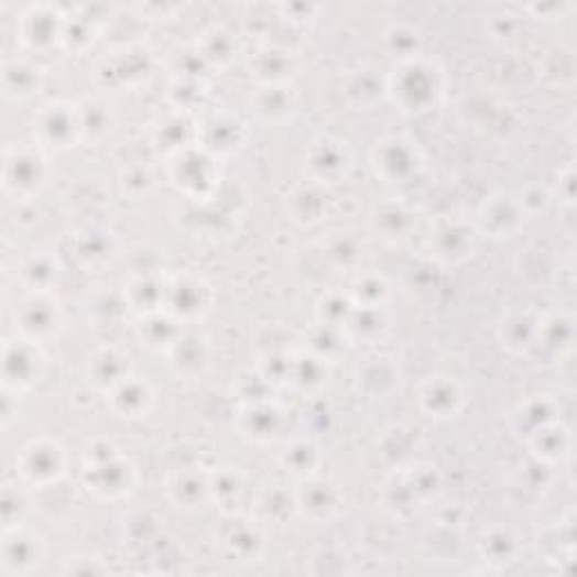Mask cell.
Returning <instances> with one entry per match:
<instances>
[{
	"instance_id": "obj_1",
	"label": "cell",
	"mask_w": 577,
	"mask_h": 577,
	"mask_svg": "<svg viewBox=\"0 0 577 577\" xmlns=\"http://www.w3.org/2000/svg\"><path fill=\"white\" fill-rule=\"evenodd\" d=\"M383 84H387V95L391 102L409 116L431 111L440 102L445 92L443 70L422 57L398 62Z\"/></svg>"
},
{
	"instance_id": "obj_2",
	"label": "cell",
	"mask_w": 577,
	"mask_h": 577,
	"mask_svg": "<svg viewBox=\"0 0 577 577\" xmlns=\"http://www.w3.org/2000/svg\"><path fill=\"white\" fill-rule=\"evenodd\" d=\"M440 492V473L433 465L395 467L393 476L383 486V503L395 514H415L424 503L433 501Z\"/></svg>"
},
{
	"instance_id": "obj_3",
	"label": "cell",
	"mask_w": 577,
	"mask_h": 577,
	"mask_svg": "<svg viewBox=\"0 0 577 577\" xmlns=\"http://www.w3.org/2000/svg\"><path fill=\"white\" fill-rule=\"evenodd\" d=\"M135 469L111 443H102V456L88 447L84 462L86 490L100 499H120L133 490Z\"/></svg>"
},
{
	"instance_id": "obj_4",
	"label": "cell",
	"mask_w": 577,
	"mask_h": 577,
	"mask_svg": "<svg viewBox=\"0 0 577 577\" xmlns=\"http://www.w3.org/2000/svg\"><path fill=\"white\" fill-rule=\"evenodd\" d=\"M170 178L189 199H215L221 181L219 159L195 144V148L170 159Z\"/></svg>"
},
{
	"instance_id": "obj_5",
	"label": "cell",
	"mask_w": 577,
	"mask_h": 577,
	"mask_svg": "<svg viewBox=\"0 0 577 577\" xmlns=\"http://www.w3.org/2000/svg\"><path fill=\"white\" fill-rule=\"evenodd\" d=\"M476 239V224H469L460 215H440L431 224L426 247L431 260H436L445 266H454L467 262L473 255Z\"/></svg>"
},
{
	"instance_id": "obj_6",
	"label": "cell",
	"mask_w": 577,
	"mask_h": 577,
	"mask_svg": "<svg viewBox=\"0 0 577 577\" xmlns=\"http://www.w3.org/2000/svg\"><path fill=\"white\" fill-rule=\"evenodd\" d=\"M372 165L377 176L393 187H406L424 170V156L417 144L402 135H387L374 144Z\"/></svg>"
},
{
	"instance_id": "obj_7",
	"label": "cell",
	"mask_w": 577,
	"mask_h": 577,
	"mask_svg": "<svg viewBox=\"0 0 577 577\" xmlns=\"http://www.w3.org/2000/svg\"><path fill=\"white\" fill-rule=\"evenodd\" d=\"M17 334L32 344H43L64 327L62 303L51 292H28L14 312Z\"/></svg>"
},
{
	"instance_id": "obj_8",
	"label": "cell",
	"mask_w": 577,
	"mask_h": 577,
	"mask_svg": "<svg viewBox=\"0 0 577 577\" xmlns=\"http://www.w3.org/2000/svg\"><path fill=\"white\" fill-rule=\"evenodd\" d=\"M66 449L51 438H39L28 443L17 456L19 480H23L28 488H47L57 483L66 473Z\"/></svg>"
},
{
	"instance_id": "obj_9",
	"label": "cell",
	"mask_w": 577,
	"mask_h": 577,
	"mask_svg": "<svg viewBox=\"0 0 577 577\" xmlns=\"http://www.w3.org/2000/svg\"><path fill=\"white\" fill-rule=\"evenodd\" d=\"M32 131L36 148L41 150H70L75 142L81 140L77 107L62 100L39 107V111L32 116Z\"/></svg>"
},
{
	"instance_id": "obj_10",
	"label": "cell",
	"mask_w": 577,
	"mask_h": 577,
	"mask_svg": "<svg viewBox=\"0 0 577 577\" xmlns=\"http://www.w3.org/2000/svg\"><path fill=\"white\" fill-rule=\"evenodd\" d=\"M3 165V185L8 195L30 199L45 185L51 167L41 148H8Z\"/></svg>"
},
{
	"instance_id": "obj_11",
	"label": "cell",
	"mask_w": 577,
	"mask_h": 577,
	"mask_svg": "<svg viewBox=\"0 0 577 577\" xmlns=\"http://www.w3.org/2000/svg\"><path fill=\"white\" fill-rule=\"evenodd\" d=\"M210 305H213V288L204 277L189 273L167 277L165 312H170L176 320L181 323L199 320L210 312Z\"/></svg>"
},
{
	"instance_id": "obj_12",
	"label": "cell",
	"mask_w": 577,
	"mask_h": 577,
	"mask_svg": "<svg viewBox=\"0 0 577 577\" xmlns=\"http://www.w3.org/2000/svg\"><path fill=\"white\" fill-rule=\"evenodd\" d=\"M45 370V357L41 352L39 344H32L28 339L10 341L6 339L3 348V379H6V391L8 393H23L32 389L34 383L43 377Z\"/></svg>"
},
{
	"instance_id": "obj_13",
	"label": "cell",
	"mask_w": 577,
	"mask_h": 577,
	"mask_svg": "<svg viewBox=\"0 0 577 577\" xmlns=\"http://www.w3.org/2000/svg\"><path fill=\"white\" fill-rule=\"evenodd\" d=\"M307 172L309 181H316L325 187L346 181L352 172V156L346 142L329 135L316 138L307 150Z\"/></svg>"
},
{
	"instance_id": "obj_14",
	"label": "cell",
	"mask_w": 577,
	"mask_h": 577,
	"mask_svg": "<svg viewBox=\"0 0 577 577\" xmlns=\"http://www.w3.org/2000/svg\"><path fill=\"white\" fill-rule=\"evenodd\" d=\"M294 494L298 512L316 523L334 519L344 505V492L339 490V486L331 483L329 478H323L320 473L301 478V488H296Z\"/></svg>"
},
{
	"instance_id": "obj_15",
	"label": "cell",
	"mask_w": 577,
	"mask_h": 577,
	"mask_svg": "<svg viewBox=\"0 0 577 577\" xmlns=\"http://www.w3.org/2000/svg\"><path fill=\"white\" fill-rule=\"evenodd\" d=\"M45 555L43 540L28 531V527H8L3 535V551H0V557H3V573L6 575H32L39 570L41 562Z\"/></svg>"
},
{
	"instance_id": "obj_16",
	"label": "cell",
	"mask_w": 577,
	"mask_h": 577,
	"mask_svg": "<svg viewBox=\"0 0 577 577\" xmlns=\"http://www.w3.org/2000/svg\"><path fill=\"white\" fill-rule=\"evenodd\" d=\"M525 219V210L519 199L505 195V192H497V195L488 197L478 208L476 217V230L486 232L490 237H512Z\"/></svg>"
},
{
	"instance_id": "obj_17",
	"label": "cell",
	"mask_w": 577,
	"mask_h": 577,
	"mask_svg": "<svg viewBox=\"0 0 577 577\" xmlns=\"http://www.w3.org/2000/svg\"><path fill=\"white\" fill-rule=\"evenodd\" d=\"M417 402L428 417L449 420L462 411L465 393L456 379L431 374L417 387Z\"/></svg>"
},
{
	"instance_id": "obj_18",
	"label": "cell",
	"mask_w": 577,
	"mask_h": 577,
	"mask_svg": "<svg viewBox=\"0 0 577 577\" xmlns=\"http://www.w3.org/2000/svg\"><path fill=\"white\" fill-rule=\"evenodd\" d=\"M247 138V127L237 116L230 113H213L206 120L199 122V135L197 144L202 150L210 152L213 156H226L242 148Z\"/></svg>"
},
{
	"instance_id": "obj_19",
	"label": "cell",
	"mask_w": 577,
	"mask_h": 577,
	"mask_svg": "<svg viewBox=\"0 0 577 577\" xmlns=\"http://www.w3.org/2000/svg\"><path fill=\"white\" fill-rule=\"evenodd\" d=\"M284 413L264 400L258 402H249L242 409H239V431H242V436H247L249 440H255L260 445H271L277 440L282 424H284Z\"/></svg>"
},
{
	"instance_id": "obj_20",
	"label": "cell",
	"mask_w": 577,
	"mask_h": 577,
	"mask_svg": "<svg viewBox=\"0 0 577 577\" xmlns=\"http://www.w3.org/2000/svg\"><path fill=\"white\" fill-rule=\"evenodd\" d=\"M253 113L266 124H282L292 120L298 107V92L288 84H269L260 86L251 100Z\"/></svg>"
},
{
	"instance_id": "obj_21",
	"label": "cell",
	"mask_w": 577,
	"mask_h": 577,
	"mask_svg": "<svg viewBox=\"0 0 577 577\" xmlns=\"http://www.w3.org/2000/svg\"><path fill=\"white\" fill-rule=\"evenodd\" d=\"M109 409L124 420H140L148 415L154 406V391L148 381H140L138 377H129L116 389L107 393Z\"/></svg>"
},
{
	"instance_id": "obj_22",
	"label": "cell",
	"mask_w": 577,
	"mask_h": 577,
	"mask_svg": "<svg viewBox=\"0 0 577 577\" xmlns=\"http://www.w3.org/2000/svg\"><path fill=\"white\" fill-rule=\"evenodd\" d=\"M131 377V357L116 346H105L95 350L88 359V379L100 391L109 393L118 383Z\"/></svg>"
},
{
	"instance_id": "obj_23",
	"label": "cell",
	"mask_w": 577,
	"mask_h": 577,
	"mask_svg": "<svg viewBox=\"0 0 577 577\" xmlns=\"http://www.w3.org/2000/svg\"><path fill=\"white\" fill-rule=\"evenodd\" d=\"M167 497L185 510L202 508V503L210 499V473H204L197 467L174 471L167 478Z\"/></svg>"
},
{
	"instance_id": "obj_24",
	"label": "cell",
	"mask_w": 577,
	"mask_h": 577,
	"mask_svg": "<svg viewBox=\"0 0 577 577\" xmlns=\"http://www.w3.org/2000/svg\"><path fill=\"white\" fill-rule=\"evenodd\" d=\"M249 68H251V75H255V79L260 81V86L288 84L292 81L296 62H294V53L284 51V47L266 45L251 57Z\"/></svg>"
},
{
	"instance_id": "obj_25",
	"label": "cell",
	"mask_w": 577,
	"mask_h": 577,
	"mask_svg": "<svg viewBox=\"0 0 577 577\" xmlns=\"http://www.w3.org/2000/svg\"><path fill=\"white\" fill-rule=\"evenodd\" d=\"M417 224V210L409 206L404 199H393L389 204H383L374 210L372 215V228L389 242H400L406 239L409 232Z\"/></svg>"
},
{
	"instance_id": "obj_26",
	"label": "cell",
	"mask_w": 577,
	"mask_h": 577,
	"mask_svg": "<svg viewBox=\"0 0 577 577\" xmlns=\"http://www.w3.org/2000/svg\"><path fill=\"white\" fill-rule=\"evenodd\" d=\"M247 492L244 476L237 467H221L210 473V499L228 516H235L242 508Z\"/></svg>"
},
{
	"instance_id": "obj_27",
	"label": "cell",
	"mask_w": 577,
	"mask_h": 577,
	"mask_svg": "<svg viewBox=\"0 0 577 577\" xmlns=\"http://www.w3.org/2000/svg\"><path fill=\"white\" fill-rule=\"evenodd\" d=\"M327 189L325 185L316 183V181H307L305 185H298L292 197H288V206H292V215L298 224L305 226H314L320 224L327 215Z\"/></svg>"
},
{
	"instance_id": "obj_28",
	"label": "cell",
	"mask_w": 577,
	"mask_h": 577,
	"mask_svg": "<svg viewBox=\"0 0 577 577\" xmlns=\"http://www.w3.org/2000/svg\"><path fill=\"white\" fill-rule=\"evenodd\" d=\"M221 544L239 562H255L264 551V535L260 531V521H237L228 527Z\"/></svg>"
},
{
	"instance_id": "obj_29",
	"label": "cell",
	"mask_w": 577,
	"mask_h": 577,
	"mask_svg": "<svg viewBox=\"0 0 577 577\" xmlns=\"http://www.w3.org/2000/svg\"><path fill=\"white\" fill-rule=\"evenodd\" d=\"M138 334L152 350L170 352V348L178 341V336L183 334V323L176 320L170 312L161 309V312L142 316V325Z\"/></svg>"
},
{
	"instance_id": "obj_30",
	"label": "cell",
	"mask_w": 577,
	"mask_h": 577,
	"mask_svg": "<svg viewBox=\"0 0 577 577\" xmlns=\"http://www.w3.org/2000/svg\"><path fill=\"white\" fill-rule=\"evenodd\" d=\"M282 467L294 473L298 480L318 473L320 462H323V454L320 447L316 445V440L312 438H294L292 443L284 445V451L280 456Z\"/></svg>"
},
{
	"instance_id": "obj_31",
	"label": "cell",
	"mask_w": 577,
	"mask_h": 577,
	"mask_svg": "<svg viewBox=\"0 0 577 577\" xmlns=\"http://www.w3.org/2000/svg\"><path fill=\"white\" fill-rule=\"evenodd\" d=\"M167 355L178 374H197L208 366V346L199 334L183 331Z\"/></svg>"
},
{
	"instance_id": "obj_32",
	"label": "cell",
	"mask_w": 577,
	"mask_h": 577,
	"mask_svg": "<svg viewBox=\"0 0 577 577\" xmlns=\"http://www.w3.org/2000/svg\"><path fill=\"white\" fill-rule=\"evenodd\" d=\"M533 454L544 462H559L570 451V436L568 431L555 420L542 428H537L533 436H527Z\"/></svg>"
},
{
	"instance_id": "obj_33",
	"label": "cell",
	"mask_w": 577,
	"mask_h": 577,
	"mask_svg": "<svg viewBox=\"0 0 577 577\" xmlns=\"http://www.w3.org/2000/svg\"><path fill=\"white\" fill-rule=\"evenodd\" d=\"M43 84L41 70L25 62V59H14V62H6L3 66V88L8 98L14 100H25L32 98L34 92H39Z\"/></svg>"
},
{
	"instance_id": "obj_34",
	"label": "cell",
	"mask_w": 577,
	"mask_h": 577,
	"mask_svg": "<svg viewBox=\"0 0 577 577\" xmlns=\"http://www.w3.org/2000/svg\"><path fill=\"white\" fill-rule=\"evenodd\" d=\"M258 521L260 523H284L288 516L296 514V494L284 490L282 486H269L258 499Z\"/></svg>"
},
{
	"instance_id": "obj_35",
	"label": "cell",
	"mask_w": 577,
	"mask_h": 577,
	"mask_svg": "<svg viewBox=\"0 0 577 577\" xmlns=\"http://www.w3.org/2000/svg\"><path fill=\"white\" fill-rule=\"evenodd\" d=\"M537 327L540 318H533L527 312L512 314L501 327V339L505 341L503 346H508L512 352H525L537 341Z\"/></svg>"
},
{
	"instance_id": "obj_36",
	"label": "cell",
	"mask_w": 577,
	"mask_h": 577,
	"mask_svg": "<svg viewBox=\"0 0 577 577\" xmlns=\"http://www.w3.org/2000/svg\"><path fill=\"white\" fill-rule=\"evenodd\" d=\"M19 275L28 292H51L59 275V264L51 255L36 253L23 262Z\"/></svg>"
},
{
	"instance_id": "obj_37",
	"label": "cell",
	"mask_w": 577,
	"mask_h": 577,
	"mask_svg": "<svg viewBox=\"0 0 577 577\" xmlns=\"http://www.w3.org/2000/svg\"><path fill=\"white\" fill-rule=\"evenodd\" d=\"M348 296L357 307H383L391 298V286L377 273H359Z\"/></svg>"
},
{
	"instance_id": "obj_38",
	"label": "cell",
	"mask_w": 577,
	"mask_h": 577,
	"mask_svg": "<svg viewBox=\"0 0 577 577\" xmlns=\"http://www.w3.org/2000/svg\"><path fill=\"white\" fill-rule=\"evenodd\" d=\"M199 53L208 62V66H228L237 57V41L221 28H213L204 32L202 43H197Z\"/></svg>"
},
{
	"instance_id": "obj_39",
	"label": "cell",
	"mask_w": 577,
	"mask_h": 577,
	"mask_svg": "<svg viewBox=\"0 0 577 577\" xmlns=\"http://www.w3.org/2000/svg\"><path fill=\"white\" fill-rule=\"evenodd\" d=\"M81 140H102L111 131V113L98 100H86L77 105Z\"/></svg>"
},
{
	"instance_id": "obj_40",
	"label": "cell",
	"mask_w": 577,
	"mask_h": 577,
	"mask_svg": "<svg viewBox=\"0 0 577 577\" xmlns=\"http://www.w3.org/2000/svg\"><path fill=\"white\" fill-rule=\"evenodd\" d=\"M327 258L331 262H336L344 269L357 266L363 258V244L355 237V232L350 230H341V232H331V237L327 239Z\"/></svg>"
},
{
	"instance_id": "obj_41",
	"label": "cell",
	"mask_w": 577,
	"mask_h": 577,
	"mask_svg": "<svg viewBox=\"0 0 577 577\" xmlns=\"http://www.w3.org/2000/svg\"><path fill=\"white\" fill-rule=\"evenodd\" d=\"M519 553V540L508 531H503V527H497V531L488 533L483 537V542H480V555L486 557V562L490 564H510L514 562Z\"/></svg>"
}]
</instances>
